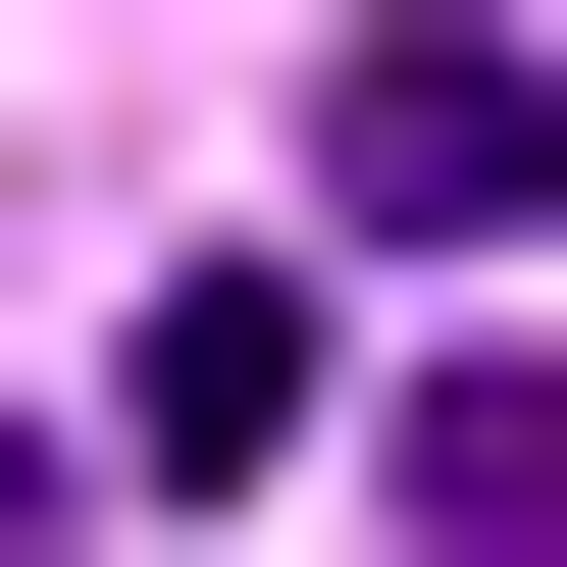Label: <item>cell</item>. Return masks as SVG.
<instances>
[{
	"instance_id": "6da1fadb",
	"label": "cell",
	"mask_w": 567,
	"mask_h": 567,
	"mask_svg": "<svg viewBox=\"0 0 567 567\" xmlns=\"http://www.w3.org/2000/svg\"><path fill=\"white\" fill-rule=\"evenodd\" d=\"M310 207L361 258H516L567 207V52H516V0H361V52H310Z\"/></svg>"
},
{
	"instance_id": "7a4b0ae2",
	"label": "cell",
	"mask_w": 567,
	"mask_h": 567,
	"mask_svg": "<svg viewBox=\"0 0 567 567\" xmlns=\"http://www.w3.org/2000/svg\"><path fill=\"white\" fill-rule=\"evenodd\" d=\"M413 567H567V361H464V413H413Z\"/></svg>"
}]
</instances>
